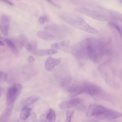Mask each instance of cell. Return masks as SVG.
Wrapping results in <instances>:
<instances>
[{"instance_id":"obj_4","label":"cell","mask_w":122,"mask_h":122,"mask_svg":"<svg viewBox=\"0 0 122 122\" xmlns=\"http://www.w3.org/2000/svg\"><path fill=\"white\" fill-rule=\"evenodd\" d=\"M22 88V85L19 83L14 84L9 87L7 90L6 95V103L7 106L11 107L13 106Z\"/></svg>"},{"instance_id":"obj_6","label":"cell","mask_w":122,"mask_h":122,"mask_svg":"<svg viewBox=\"0 0 122 122\" xmlns=\"http://www.w3.org/2000/svg\"><path fill=\"white\" fill-rule=\"evenodd\" d=\"M107 109V108L102 105L92 104L89 107L87 115L88 117L92 116L99 117L103 115Z\"/></svg>"},{"instance_id":"obj_18","label":"cell","mask_w":122,"mask_h":122,"mask_svg":"<svg viewBox=\"0 0 122 122\" xmlns=\"http://www.w3.org/2000/svg\"><path fill=\"white\" fill-rule=\"evenodd\" d=\"M37 44L35 41H32L29 43L25 47L26 49L29 52L35 54L37 51Z\"/></svg>"},{"instance_id":"obj_13","label":"cell","mask_w":122,"mask_h":122,"mask_svg":"<svg viewBox=\"0 0 122 122\" xmlns=\"http://www.w3.org/2000/svg\"><path fill=\"white\" fill-rule=\"evenodd\" d=\"M122 116L120 112L107 109L106 112L99 117L109 120L116 119Z\"/></svg>"},{"instance_id":"obj_23","label":"cell","mask_w":122,"mask_h":122,"mask_svg":"<svg viewBox=\"0 0 122 122\" xmlns=\"http://www.w3.org/2000/svg\"><path fill=\"white\" fill-rule=\"evenodd\" d=\"M19 40L25 47L30 42L27 36L23 34H21L19 36Z\"/></svg>"},{"instance_id":"obj_21","label":"cell","mask_w":122,"mask_h":122,"mask_svg":"<svg viewBox=\"0 0 122 122\" xmlns=\"http://www.w3.org/2000/svg\"><path fill=\"white\" fill-rule=\"evenodd\" d=\"M56 117L55 113L54 111L50 109L46 115L47 120L50 122H54Z\"/></svg>"},{"instance_id":"obj_15","label":"cell","mask_w":122,"mask_h":122,"mask_svg":"<svg viewBox=\"0 0 122 122\" xmlns=\"http://www.w3.org/2000/svg\"><path fill=\"white\" fill-rule=\"evenodd\" d=\"M37 35L39 37L46 40H50L58 39L55 35L48 31H40L37 33Z\"/></svg>"},{"instance_id":"obj_14","label":"cell","mask_w":122,"mask_h":122,"mask_svg":"<svg viewBox=\"0 0 122 122\" xmlns=\"http://www.w3.org/2000/svg\"><path fill=\"white\" fill-rule=\"evenodd\" d=\"M69 44V41H64L59 43H53L51 45V47L52 49H59L68 52L71 50V47H70Z\"/></svg>"},{"instance_id":"obj_29","label":"cell","mask_w":122,"mask_h":122,"mask_svg":"<svg viewBox=\"0 0 122 122\" xmlns=\"http://www.w3.org/2000/svg\"><path fill=\"white\" fill-rule=\"evenodd\" d=\"M35 60L34 58L32 56H30L28 58V61L29 63L31 64L34 63Z\"/></svg>"},{"instance_id":"obj_17","label":"cell","mask_w":122,"mask_h":122,"mask_svg":"<svg viewBox=\"0 0 122 122\" xmlns=\"http://www.w3.org/2000/svg\"><path fill=\"white\" fill-rule=\"evenodd\" d=\"M57 52V51L55 49H41L37 51L35 54L38 56H43L54 54Z\"/></svg>"},{"instance_id":"obj_12","label":"cell","mask_w":122,"mask_h":122,"mask_svg":"<svg viewBox=\"0 0 122 122\" xmlns=\"http://www.w3.org/2000/svg\"><path fill=\"white\" fill-rule=\"evenodd\" d=\"M61 59L60 58H54L51 56H49L45 63V67L47 71H51L56 66L60 63Z\"/></svg>"},{"instance_id":"obj_22","label":"cell","mask_w":122,"mask_h":122,"mask_svg":"<svg viewBox=\"0 0 122 122\" xmlns=\"http://www.w3.org/2000/svg\"><path fill=\"white\" fill-rule=\"evenodd\" d=\"M72 79L71 76H67L62 79L61 82V86L62 87H66L69 85L71 83Z\"/></svg>"},{"instance_id":"obj_9","label":"cell","mask_w":122,"mask_h":122,"mask_svg":"<svg viewBox=\"0 0 122 122\" xmlns=\"http://www.w3.org/2000/svg\"><path fill=\"white\" fill-rule=\"evenodd\" d=\"M69 93L68 97H72L83 93H86L84 82L82 84L75 83L69 87L68 90Z\"/></svg>"},{"instance_id":"obj_10","label":"cell","mask_w":122,"mask_h":122,"mask_svg":"<svg viewBox=\"0 0 122 122\" xmlns=\"http://www.w3.org/2000/svg\"><path fill=\"white\" fill-rule=\"evenodd\" d=\"M83 100L79 98H74L63 101L59 104L60 108L63 109L74 107L81 103Z\"/></svg>"},{"instance_id":"obj_30","label":"cell","mask_w":122,"mask_h":122,"mask_svg":"<svg viewBox=\"0 0 122 122\" xmlns=\"http://www.w3.org/2000/svg\"><path fill=\"white\" fill-rule=\"evenodd\" d=\"M2 1L5 3L11 5H14L13 3L9 0H3Z\"/></svg>"},{"instance_id":"obj_31","label":"cell","mask_w":122,"mask_h":122,"mask_svg":"<svg viewBox=\"0 0 122 122\" xmlns=\"http://www.w3.org/2000/svg\"><path fill=\"white\" fill-rule=\"evenodd\" d=\"M0 45L1 46H5L4 43L1 40H0Z\"/></svg>"},{"instance_id":"obj_27","label":"cell","mask_w":122,"mask_h":122,"mask_svg":"<svg viewBox=\"0 0 122 122\" xmlns=\"http://www.w3.org/2000/svg\"><path fill=\"white\" fill-rule=\"evenodd\" d=\"M7 74L2 71H0V83H3L6 81L7 80Z\"/></svg>"},{"instance_id":"obj_25","label":"cell","mask_w":122,"mask_h":122,"mask_svg":"<svg viewBox=\"0 0 122 122\" xmlns=\"http://www.w3.org/2000/svg\"><path fill=\"white\" fill-rule=\"evenodd\" d=\"M11 39L13 41L16 46L20 49H22L23 46L19 40L16 38H11Z\"/></svg>"},{"instance_id":"obj_5","label":"cell","mask_w":122,"mask_h":122,"mask_svg":"<svg viewBox=\"0 0 122 122\" xmlns=\"http://www.w3.org/2000/svg\"><path fill=\"white\" fill-rule=\"evenodd\" d=\"M75 10L77 12L94 19L101 20H106V17L103 14L97 11L82 7L76 8Z\"/></svg>"},{"instance_id":"obj_7","label":"cell","mask_w":122,"mask_h":122,"mask_svg":"<svg viewBox=\"0 0 122 122\" xmlns=\"http://www.w3.org/2000/svg\"><path fill=\"white\" fill-rule=\"evenodd\" d=\"M44 29L54 34L59 39L61 38L64 36L66 31V28L65 26L56 24L46 25L44 26Z\"/></svg>"},{"instance_id":"obj_8","label":"cell","mask_w":122,"mask_h":122,"mask_svg":"<svg viewBox=\"0 0 122 122\" xmlns=\"http://www.w3.org/2000/svg\"><path fill=\"white\" fill-rule=\"evenodd\" d=\"M84 82L85 86L86 93H89L92 97H96L102 93V90L98 85L88 82Z\"/></svg>"},{"instance_id":"obj_16","label":"cell","mask_w":122,"mask_h":122,"mask_svg":"<svg viewBox=\"0 0 122 122\" xmlns=\"http://www.w3.org/2000/svg\"><path fill=\"white\" fill-rule=\"evenodd\" d=\"M0 39L5 42L7 46L14 53L17 54L18 51L16 46L11 39L5 37L1 38L0 37Z\"/></svg>"},{"instance_id":"obj_2","label":"cell","mask_w":122,"mask_h":122,"mask_svg":"<svg viewBox=\"0 0 122 122\" xmlns=\"http://www.w3.org/2000/svg\"><path fill=\"white\" fill-rule=\"evenodd\" d=\"M59 15L63 20L76 28L92 34L98 32L97 29L89 25L79 16L66 13L61 14Z\"/></svg>"},{"instance_id":"obj_19","label":"cell","mask_w":122,"mask_h":122,"mask_svg":"<svg viewBox=\"0 0 122 122\" xmlns=\"http://www.w3.org/2000/svg\"><path fill=\"white\" fill-rule=\"evenodd\" d=\"M31 109L28 107L23 108L20 114V117L22 120L27 119L30 114Z\"/></svg>"},{"instance_id":"obj_33","label":"cell","mask_w":122,"mask_h":122,"mask_svg":"<svg viewBox=\"0 0 122 122\" xmlns=\"http://www.w3.org/2000/svg\"></svg>"},{"instance_id":"obj_32","label":"cell","mask_w":122,"mask_h":122,"mask_svg":"<svg viewBox=\"0 0 122 122\" xmlns=\"http://www.w3.org/2000/svg\"><path fill=\"white\" fill-rule=\"evenodd\" d=\"M120 1L122 3V0H120Z\"/></svg>"},{"instance_id":"obj_3","label":"cell","mask_w":122,"mask_h":122,"mask_svg":"<svg viewBox=\"0 0 122 122\" xmlns=\"http://www.w3.org/2000/svg\"><path fill=\"white\" fill-rule=\"evenodd\" d=\"M109 64L107 61L103 63L99 66V70L102 77L108 85L113 87H118L116 75Z\"/></svg>"},{"instance_id":"obj_11","label":"cell","mask_w":122,"mask_h":122,"mask_svg":"<svg viewBox=\"0 0 122 122\" xmlns=\"http://www.w3.org/2000/svg\"><path fill=\"white\" fill-rule=\"evenodd\" d=\"M10 24L9 17L5 15H1L0 20V27L2 34L5 36L8 35Z\"/></svg>"},{"instance_id":"obj_1","label":"cell","mask_w":122,"mask_h":122,"mask_svg":"<svg viewBox=\"0 0 122 122\" xmlns=\"http://www.w3.org/2000/svg\"><path fill=\"white\" fill-rule=\"evenodd\" d=\"M78 43L87 56L95 62L100 61L104 55L109 52L104 40L89 38L79 42Z\"/></svg>"},{"instance_id":"obj_24","label":"cell","mask_w":122,"mask_h":122,"mask_svg":"<svg viewBox=\"0 0 122 122\" xmlns=\"http://www.w3.org/2000/svg\"><path fill=\"white\" fill-rule=\"evenodd\" d=\"M39 23L41 24H43L46 22H48L49 21V17L47 15H45L40 16L39 19Z\"/></svg>"},{"instance_id":"obj_26","label":"cell","mask_w":122,"mask_h":122,"mask_svg":"<svg viewBox=\"0 0 122 122\" xmlns=\"http://www.w3.org/2000/svg\"><path fill=\"white\" fill-rule=\"evenodd\" d=\"M74 111L72 110L66 112L65 122H71V117Z\"/></svg>"},{"instance_id":"obj_28","label":"cell","mask_w":122,"mask_h":122,"mask_svg":"<svg viewBox=\"0 0 122 122\" xmlns=\"http://www.w3.org/2000/svg\"><path fill=\"white\" fill-rule=\"evenodd\" d=\"M46 1L49 3L50 4L52 5L54 7L58 8H61V6L59 5L56 4L53 1L50 0H47Z\"/></svg>"},{"instance_id":"obj_20","label":"cell","mask_w":122,"mask_h":122,"mask_svg":"<svg viewBox=\"0 0 122 122\" xmlns=\"http://www.w3.org/2000/svg\"><path fill=\"white\" fill-rule=\"evenodd\" d=\"M39 99V97L36 96H33L28 97L24 102L22 105L23 108L28 107L36 101Z\"/></svg>"}]
</instances>
